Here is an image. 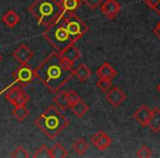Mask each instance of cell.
I'll return each instance as SVG.
<instances>
[{"label":"cell","mask_w":160,"mask_h":158,"mask_svg":"<svg viewBox=\"0 0 160 158\" xmlns=\"http://www.w3.org/2000/svg\"><path fill=\"white\" fill-rule=\"evenodd\" d=\"M153 34H155V35L160 40V25L159 24L156 25V28L153 29Z\"/></svg>","instance_id":"cell-31"},{"label":"cell","mask_w":160,"mask_h":158,"mask_svg":"<svg viewBox=\"0 0 160 158\" xmlns=\"http://www.w3.org/2000/svg\"><path fill=\"white\" fill-rule=\"evenodd\" d=\"M96 75L99 78H104V79H113L116 76V71L109 63H103L97 70Z\"/></svg>","instance_id":"cell-14"},{"label":"cell","mask_w":160,"mask_h":158,"mask_svg":"<svg viewBox=\"0 0 160 158\" xmlns=\"http://www.w3.org/2000/svg\"><path fill=\"white\" fill-rule=\"evenodd\" d=\"M20 19H21L20 16L17 14V12L14 11V10L10 9L2 16L1 21H2V23L5 25H7L8 28H11L12 29V28H14L19 22H20Z\"/></svg>","instance_id":"cell-15"},{"label":"cell","mask_w":160,"mask_h":158,"mask_svg":"<svg viewBox=\"0 0 160 158\" xmlns=\"http://www.w3.org/2000/svg\"><path fill=\"white\" fill-rule=\"evenodd\" d=\"M70 110L77 118H82L88 111H89V105L86 102H83L82 100L78 101V102L73 103L72 105H70Z\"/></svg>","instance_id":"cell-19"},{"label":"cell","mask_w":160,"mask_h":158,"mask_svg":"<svg viewBox=\"0 0 160 158\" xmlns=\"http://www.w3.org/2000/svg\"><path fill=\"white\" fill-rule=\"evenodd\" d=\"M72 149L75 150L76 154L82 156V155H85L88 149H89V144H88V143L86 142V140H83V138H79V140H77L72 144Z\"/></svg>","instance_id":"cell-21"},{"label":"cell","mask_w":160,"mask_h":158,"mask_svg":"<svg viewBox=\"0 0 160 158\" xmlns=\"http://www.w3.org/2000/svg\"><path fill=\"white\" fill-rule=\"evenodd\" d=\"M156 12H157V13L160 16V0H159V3H158V7H157V9H156Z\"/></svg>","instance_id":"cell-32"},{"label":"cell","mask_w":160,"mask_h":158,"mask_svg":"<svg viewBox=\"0 0 160 158\" xmlns=\"http://www.w3.org/2000/svg\"><path fill=\"white\" fill-rule=\"evenodd\" d=\"M34 70L36 78L52 94L62 90L73 76L71 65L56 51L52 52Z\"/></svg>","instance_id":"cell-1"},{"label":"cell","mask_w":160,"mask_h":158,"mask_svg":"<svg viewBox=\"0 0 160 158\" xmlns=\"http://www.w3.org/2000/svg\"><path fill=\"white\" fill-rule=\"evenodd\" d=\"M73 75L79 79L80 81H86L88 80L90 77H91V70L90 68L85 64V63H81L77 67L73 68Z\"/></svg>","instance_id":"cell-16"},{"label":"cell","mask_w":160,"mask_h":158,"mask_svg":"<svg viewBox=\"0 0 160 158\" xmlns=\"http://www.w3.org/2000/svg\"><path fill=\"white\" fill-rule=\"evenodd\" d=\"M34 124L49 140H55L69 125V120L55 104L49 105L45 112L34 120Z\"/></svg>","instance_id":"cell-2"},{"label":"cell","mask_w":160,"mask_h":158,"mask_svg":"<svg viewBox=\"0 0 160 158\" xmlns=\"http://www.w3.org/2000/svg\"><path fill=\"white\" fill-rule=\"evenodd\" d=\"M151 111L146 104H142L134 113V119L142 125V127L148 126V121L150 119Z\"/></svg>","instance_id":"cell-13"},{"label":"cell","mask_w":160,"mask_h":158,"mask_svg":"<svg viewBox=\"0 0 160 158\" xmlns=\"http://www.w3.org/2000/svg\"><path fill=\"white\" fill-rule=\"evenodd\" d=\"M136 156L139 158H149L152 156V153H151V149L149 147H147L146 145H142L137 149Z\"/></svg>","instance_id":"cell-27"},{"label":"cell","mask_w":160,"mask_h":158,"mask_svg":"<svg viewBox=\"0 0 160 158\" xmlns=\"http://www.w3.org/2000/svg\"><path fill=\"white\" fill-rule=\"evenodd\" d=\"M1 60H2V55H1V53H0V63H1Z\"/></svg>","instance_id":"cell-34"},{"label":"cell","mask_w":160,"mask_h":158,"mask_svg":"<svg viewBox=\"0 0 160 158\" xmlns=\"http://www.w3.org/2000/svg\"><path fill=\"white\" fill-rule=\"evenodd\" d=\"M121 3L118 0H103L101 3V12L110 20H113L121 12Z\"/></svg>","instance_id":"cell-8"},{"label":"cell","mask_w":160,"mask_h":158,"mask_svg":"<svg viewBox=\"0 0 160 158\" xmlns=\"http://www.w3.org/2000/svg\"><path fill=\"white\" fill-rule=\"evenodd\" d=\"M14 59L17 62H19L21 65L28 64L30 62L32 57H33V52L30 49V47L25 44H21L19 45L18 47L16 48V51L12 53Z\"/></svg>","instance_id":"cell-11"},{"label":"cell","mask_w":160,"mask_h":158,"mask_svg":"<svg viewBox=\"0 0 160 158\" xmlns=\"http://www.w3.org/2000/svg\"><path fill=\"white\" fill-rule=\"evenodd\" d=\"M144 3L148 8H150V9H152V10H156L158 7V3H159V0H144Z\"/></svg>","instance_id":"cell-30"},{"label":"cell","mask_w":160,"mask_h":158,"mask_svg":"<svg viewBox=\"0 0 160 158\" xmlns=\"http://www.w3.org/2000/svg\"><path fill=\"white\" fill-rule=\"evenodd\" d=\"M12 115L18 121L22 122V121H24L25 119L30 115V111H29V109L25 107V104L18 105V107H14V109L12 110Z\"/></svg>","instance_id":"cell-20"},{"label":"cell","mask_w":160,"mask_h":158,"mask_svg":"<svg viewBox=\"0 0 160 158\" xmlns=\"http://www.w3.org/2000/svg\"><path fill=\"white\" fill-rule=\"evenodd\" d=\"M34 158H52L51 148L46 146V145H42L40 148L36 150V153L33 155Z\"/></svg>","instance_id":"cell-24"},{"label":"cell","mask_w":160,"mask_h":158,"mask_svg":"<svg viewBox=\"0 0 160 158\" xmlns=\"http://www.w3.org/2000/svg\"><path fill=\"white\" fill-rule=\"evenodd\" d=\"M66 96H67V100H68L69 107L72 105L73 103L78 102V101L81 100L80 96L75 91V90H69V91H66Z\"/></svg>","instance_id":"cell-28"},{"label":"cell","mask_w":160,"mask_h":158,"mask_svg":"<svg viewBox=\"0 0 160 158\" xmlns=\"http://www.w3.org/2000/svg\"><path fill=\"white\" fill-rule=\"evenodd\" d=\"M42 35L58 53L64 51L68 45L76 43L67 30L62 14L57 21L45 28V31L43 32Z\"/></svg>","instance_id":"cell-4"},{"label":"cell","mask_w":160,"mask_h":158,"mask_svg":"<svg viewBox=\"0 0 160 158\" xmlns=\"http://www.w3.org/2000/svg\"><path fill=\"white\" fill-rule=\"evenodd\" d=\"M62 8L67 12H76L81 5V0H60Z\"/></svg>","instance_id":"cell-22"},{"label":"cell","mask_w":160,"mask_h":158,"mask_svg":"<svg viewBox=\"0 0 160 158\" xmlns=\"http://www.w3.org/2000/svg\"><path fill=\"white\" fill-rule=\"evenodd\" d=\"M62 17H64V21L67 30H68L69 34L71 35V38H73L75 42L79 41L82 36H85L88 33L89 27L79 18V16L76 12L64 11Z\"/></svg>","instance_id":"cell-5"},{"label":"cell","mask_w":160,"mask_h":158,"mask_svg":"<svg viewBox=\"0 0 160 158\" xmlns=\"http://www.w3.org/2000/svg\"><path fill=\"white\" fill-rule=\"evenodd\" d=\"M52 158H66L68 157V153H67L66 148L62 147L60 144H55L51 148Z\"/></svg>","instance_id":"cell-23"},{"label":"cell","mask_w":160,"mask_h":158,"mask_svg":"<svg viewBox=\"0 0 160 158\" xmlns=\"http://www.w3.org/2000/svg\"><path fill=\"white\" fill-rule=\"evenodd\" d=\"M91 143L98 150L104 151L112 145V138L105 132L98 131L91 137Z\"/></svg>","instance_id":"cell-9"},{"label":"cell","mask_w":160,"mask_h":158,"mask_svg":"<svg viewBox=\"0 0 160 158\" xmlns=\"http://www.w3.org/2000/svg\"><path fill=\"white\" fill-rule=\"evenodd\" d=\"M60 55L71 65L72 68H75V64L79 60V58L81 57V53L77 48L75 44H70L66 47L62 52H60Z\"/></svg>","instance_id":"cell-12"},{"label":"cell","mask_w":160,"mask_h":158,"mask_svg":"<svg viewBox=\"0 0 160 158\" xmlns=\"http://www.w3.org/2000/svg\"><path fill=\"white\" fill-rule=\"evenodd\" d=\"M13 84L21 86H28L36 79L35 70L29 64L21 65L12 75Z\"/></svg>","instance_id":"cell-6"},{"label":"cell","mask_w":160,"mask_h":158,"mask_svg":"<svg viewBox=\"0 0 160 158\" xmlns=\"http://www.w3.org/2000/svg\"><path fill=\"white\" fill-rule=\"evenodd\" d=\"M157 91H158V92H159V94H160V83H159V84H158V85H157Z\"/></svg>","instance_id":"cell-33"},{"label":"cell","mask_w":160,"mask_h":158,"mask_svg":"<svg viewBox=\"0 0 160 158\" xmlns=\"http://www.w3.org/2000/svg\"><path fill=\"white\" fill-rule=\"evenodd\" d=\"M60 1L57 0H34L29 7V12L36 19L40 27L47 28L57 21L64 13Z\"/></svg>","instance_id":"cell-3"},{"label":"cell","mask_w":160,"mask_h":158,"mask_svg":"<svg viewBox=\"0 0 160 158\" xmlns=\"http://www.w3.org/2000/svg\"><path fill=\"white\" fill-rule=\"evenodd\" d=\"M53 102L56 107L58 108L59 110H62V112L66 111L67 109L69 108V103L68 100H67V96H66V91L64 90H59L58 92H56L55 98L53 99Z\"/></svg>","instance_id":"cell-18"},{"label":"cell","mask_w":160,"mask_h":158,"mask_svg":"<svg viewBox=\"0 0 160 158\" xmlns=\"http://www.w3.org/2000/svg\"><path fill=\"white\" fill-rule=\"evenodd\" d=\"M11 157H13V158H28V157H30V154H29V151L24 148V147L19 146L11 153Z\"/></svg>","instance_id":"cell-26"},{"label":"cell","mask_w":160,"mask_h":158,"mask_svg":"<svg viewBox=\"0 0 160 158\" xmlns=\"http://www.w3.org/2000/svg\"><path fill=\"white\" fill-rule=\"evenodd\" d=\"M97 87L102 92H108L112 88V79H104V78H99Z\"/></svg>","instance_id":"cell-25"},{"label":"cell","mask_w":160,"mask_h":158,"mask_svg":"<svg viewBox=\"0 0 160 158\" xmlns=\"http://www.w3.org/2000/svg\"><path fill=\"white\" fill-rule=\"evenodd\" d=\"M148 127L153 133H159L160 132V109L155 108L151 110V115L148 121Z\"/></svg>","instance_id":"cell-17"},{"label":"cell","mask_w":160,"mask_h":158,"mask_svg":"<svg viewBox=\"0 0 160 158\" xmlns=\"http://www.w3.org/2000/svg\"><path fill=\"white\" fill-rule=\"evenodd\" d=\"M158 24H159V25H160V21H159V23H158Z\"/></svg>","instance_id":"cell-35"},{"label":"cell","mask_w":160,"mask_h":158,"mask_svg":"<svg viewBox=\"0 0 160 158\" xmlns=\"http://www.w3.org/2000/svg\"><path fill=\"white\" fill-rule=\"evenodd\" d=\"M81 1H82L87 7H89L90 9H92V10L97 9V8H98L99 6H101V3H103V0H81Z\"/></svg>","instance_id":"cell-29"},{"label":"cell","mask_w":160,"mask_h":158,"mask_svg":"<svg viewBox=\"0 0 160 158\" xmlns=\"http://www.w3.org/2000/svg\"><path fill=\"white\" fill-rule=\"evenodd\" d=\"M6 99L13 107H18V105L27 104L28 101L30 100V96L23 89V86L16 85L11 86V88L6 91Z\"/></svg>","instance_id":"cell-7"},{"label":"cell","mask_w":160,"mask_h":158,"mask_svg":"<svg viewBox=\"0 0 160 158\" xmlns=\"http://www.w3.org/2000/svg\"><path fill=\"white\" fill-rule=\"evenodd\" d=\"M127 96L118 87H113L105 92V99L114 108H118L126 100Z\"/></svg>","instance_id":"cell-10"}]
</instances>
